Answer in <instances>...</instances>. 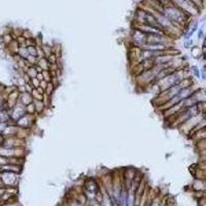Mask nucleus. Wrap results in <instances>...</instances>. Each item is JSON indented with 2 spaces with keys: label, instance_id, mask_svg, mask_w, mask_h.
I'll use <instances>...</instances> for the list:
<instances>
[{
  "label": "nucleus",
  "instance_id": "nucleus-1",
  "mask_svg": "<svg viewBox=\"0 0 206 206\" xmlns=\"http://www.w3.org/2000/svg\"><path fill=\"white\" fill-rule=\"evenodd\" d=\"M21 98H22V103L23 106H27V105L31 104L33 102V96H31L28 92H25L21 95Z\"/></svg>",
  "mask_w": 206,
  "mask_h": 206
},
{
  "label": "nucleus",
  "instance_id": "nucleus-2",
  "mask_svg": "<svg viewBox=\"0 0 206 206\" xmlns=\"http://www.w3.org/2000/svg\"><path fill=\"white\" fill-rule=\"evenodd\" d=\"M18 53H19V56L22 57V58L25 59V60L29 57V53H28V50H27V46H21V48L19 49V52Z\"/></svg>",
  "mask_w": 206,
  "mask_h": 206
},
{
  "label": "nucleus",
  "instance_id": "nucleus-3",
  "mask_svg": "<svg viewBox=\"0 0 206 206\" xmlns=\"http://www.w3.org/2000/svg\"><path fill=\"white\" fill-rule=\"evenodd\" d=\"M192 69H193V74H194V75H195L196 77L199 78L200 77V70H199V68L196 67V66H193V67H192Z\"/></svg>",
  "mask_w": 206,
  "mask_h": 206
},
{
  "label": "nucleus",
  "instance_id": "nucleus-4",
  "mask_svg": "<svg viewBox=\"0 0 206 206\" xmlns=\"http://www.w3.org/2000/svg\"><path fill=\"white\" fill-rule=\"evenodd\" d=\"M191 46H192V40L186 41V44H184V48H186V49H190Z\"/></svg>",
  "mask_w": 206,
  "mask_h": 206
}]
</instances>
